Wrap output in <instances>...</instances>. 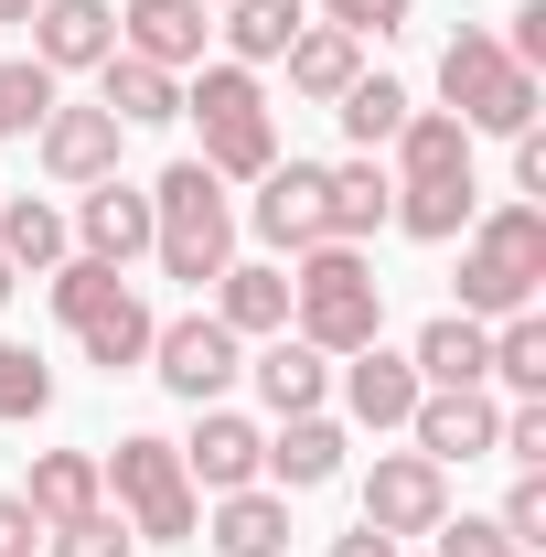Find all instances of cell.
<instances>
[{
  "mask_svg": "<svg viewBox=\"0 0 546 557\" xmlns=\"http://www.w3.org/2000/svg\"><path fill=\"white\" fill-rule=\"evenodd\" d=\"M289 333L322 344L333 364L386 333V278L364 269V247H333V236H322V247L289 258Z\"/></svg>",
  "mask_w": 546,
  "mask_h": 557,
  "instance_id": "7a4b0ae2",
  "label": "cell"
},
{
  "mask_svg": "<svg viewBox=\"0 0 546 557\" xmlns=\"http://www.w3.org/2000/svg\"><path fill=\"white\" fill-rule=\"evenodd\" d=\"M408 364H418V386H482V375H493V322L439 311V322L408 344Z\"/></svg>",
  "mask_w": 546,
  "mask_h": 557,
  "instance_id": "484cf974",
  "label": "cell"
},
{
  "mask_svg": "<svg viewBox=\"0 0 546 557\" xmlns=\"http://www.w3.org/2000/svg\"><path fill=\"white\" fill-rule=\"evenodd\" d=\"M44 108H54V75L33 65V54H11V65H0V139H33Z\"/></svg>",
  "mask_w": 546,
  "mask_h": 557,
  "instance_id": "d6a6232c",
  "label": "cell"
},
{
  "mask_svg": "<svg viewBox=\"0 0 546 557\" xmlns=\"http://www.w3.org/2000/svg\"><path fill=\"white\" fill-rule=\"evenodd\" d=\"M0 557H44V515L22 493H0Z\"/></svg>",
  "mask_w": 546,
  "mask_h": 557,
  "instance_id": "f35d334b",
  "label": "cell"
},
{
  "mask_svg": "<svg viewBox=\"0 0 546 557\" xmlns=\"http://www.w3.org/2000/svg\"><path fill=\"white\" fill-rule=\"evenodd\" d=\"M22 504L44 515V536H54V525H75V515H97V504H108L97 450H33V483H22Z\"/></svg>",
  "mask_w": 546,
  "mask_h": 557,
  "instance_id": "d4e9b609",
  "label": "cell"
},
{
  "mask_svg": "<svg viewBox=\"0 0 546 557\" xmlns=\"http://www.w3.org/2000/svg\"><path fill=\"white\" fill-rule=\"evenodd\" d=\"M322 205H333V247H364L386 214H397V183H386V161L375 150H353V161H322Z\"/></svg>",
  "mask_w": 546,
  "mask_h": 557,
  "instance_id": "cb8c5ba5",
  "label": "cell"
},
{
  "mask_svg": "<svg viewBox=\"0 0 546 557\" xmlns=\"http://www.w3.org/2000/svg\"><path fill=\"white\" fill-rule=\"evenodd\" d=\"M183 450V472H194V493H247L258 483V450H269V429L236 408H194V440H172Z\"/></svg>",
  "mask_w": 546,
  "mask_h": 557,
  "instance_id": "2e32d148",
  "label": "cell"
},
{
  "mask_svg": "<svg viewBox=\"0 0 546 557\" xmlns=\"http://www.w3.org/2000/svg\"><path fill=\"white\" fill-rule=\"evenodd\" d=\"M333 183H322V161H269L258 172V205H247V225H258V247H269L278 269L300 258V247H322L333 236V205H322Z\"/></svg>",
  "mask_w": 546,
  "mask_h": 557,
  "instance_id": "30bf717a",
  "label": "cell"
},
{
  "mask_svg": "<svg viewBox=\"0 0 546 557\" xmlns=\"http://www.w3.org/2000/svg\"><path fill=\"white\" fill-rule=\"evenodd\" d=\"M204 11H225V0H204Z\"/></svg>",
  "mask_w": 546,
  "mask_h": 557,
  "instance_id": "ee69618b",
  "label": "cell"
},
{
  "mask_svg": "<svg viewBox=\"0 0 546 557\" xmlns=\"http://www.w3.org/2000/svg\"><path fill=\"white\" fill-rule=\"evenodd\" d=\"M333 557H397V536H375V525H353V536H333Z\"/></svg>",
  "mask_w": 546,
  "mask_h": 557,
  "instance_id": "60d3db41",
  "label": "cell"
},
{
  "mask_svg": "<svg viewBox=\"0 0 546 557\" xmlns=\"http://www.w3.org/2000/svg\"><path fill=\"white\" fill-rule=\"evenodd\" d=\"M214 322H225L236 344L289 333V269H278V258H225V278H214Z\"/></svg>",
  "mask_w": 546,
  "mask_h": 557,
  "instance_id": "44dd1931",
  "label": "cell"
},
{
  "mask_svg": "<svg viewBox=\"0 0 546 557\" xmlns=\"http://www.w3.org/2000/svg\"><path fill=\"white\" fill-rule=\"evenodd\" d=\"M322 22L353 33V44H386V33H408V22H418V0H322Z\"/></svg>",
  "mask_w": 546,
  "mask_h": 557,
  "instance_id": "e575fe53",
  "label": "cell"
},
{
  "mask_svg": "<svg viewBox=\"0 0 546 557\" xmlns=\"http://www.w3.org/2000/svg\"><path fill=\"white\" fill-rule=\"evenodd\" d=\"M493 450H504L514 472H546V397H514V408H504V440H493Z\"/></svg>",
  "mask_w": 546,
  "mask_h": 557,
  "instance_id": "8d00e7d4",
  "label": "cell"
},
{
  "mask_svg": "<svg viewBox=\"0 0 546 557\" xmlns=\"http://www.w3.org/2000/svg\"><path fill=\"white\" fill-rule=\"evenodd\" d=\"M429 536H439V557H536V547H514L493 515H439Z\"/></svg>",
  "mask_w": 546,
  "mask_h": 557,
  "instance_id": "d590c367",
  "label": "cell"
},
{
  "mask_svg": "<svg viewBox=\"0 0 546 557\" xmlns=\"http://www.w3.org/2000/svg\"><path fill=\"white\" fill-rule=\"evenodd\" d=\"M97 108H108L119 129H172V119H183V75L139 65V54H108V65H97Z\"/></svg>",
  "mask_w": 546,
  "mask_h": 557,
  "instance_id": "603a6c76",
  "label": "cell"
},
{
  "mask_svg": "<svg viewBox=\"0 0 546 557\" xmlns=\"http://www.w3.org/2000/svg\"><path fill=\"white\" fill-rule=\"evenodd\" d=\"M397 150V214L386 225H408L418 247H450L461 225H472V205H482V183H472V129L450 119V108H408V129L386 139Z\"/></svg>",
  "mask_w": 546,
  "mask_h": 557,
  "instance_id": "6da1fadb",
  "label": "cell"
},
{
  "mask_svg": "<svg viewBox=\"0 0 546 557\" xmlns=\"http://www.w3.org/2000/svg\"><path fill=\"white\" fill-rule=\"evenodd\" d=\"M108 54H119V11H108V0H33V65L44 75H97L108 65Z\"/></svg>",
  "mask_w": 546,
  "mask_h": 557,
  "instance_id": "e0dca14e",
  "label": "cell"
},
{
  "mask_svg": "<svg viewBox=\"0 0 546 557\" xmlns=\"http://www.w3.org/2000/svg\"><path fill=\"white\" fill-rule=\"evenodd\" d=\"M439 515H450V472L418 461V450H375V472H364V525H375V536H429Z\"/></svg>",
  "mask_w": 546,
  "mask_h": 557,
  "instance_id": "7c38bea8",
  "label": "cell"
},
{
  "mask_svg": "<svg viewBox=\"0 0 546 557\" xmlns=\"http://www.w3.org/2000/svg\"><path fill=\"white\" fill-rule=\"evenodd\" d=\"M75 258H97V269H129V258H150V183H86V205H75Z\"/></svg>",
  "mask_w": 546,
  "mask_h": 557,
  "instance_id": "5bb4252c",
  "label": "cell"
},
{
  "mask_svg": "<svg viewBox=\"0 0 546 557\" xmlns=\"http://www.w3.org/2000/svg\"><path fill=\"white\" fill-rule=\"evenodd\" d=\"M439 97L472 139H514L536 129V75L504 54V33H450L439 44Z\"/></svg>",
  "mask_w": 546,
  "mask_h": 557,
  "instance_id": "ba28073f",
  "label": "cell"
},
{
  "mask_svg": "<svg viewBox=\"0 0 546 557\" xmlns=\"http://www.w3.org/2000/svg\"><path fill=\"white\" fill-rule=\"evenodd\" d=\"M194 547H214V557H289V493H269V483L214 493V515L194 525Z\"/></svg>",
  "mask_w": 546,
  "mask_h": 557,
  "instance_id": "d6986e66",
  "label": "cell"
},
{
  "mask_svg": "<svg viewBox=\"0 0 546 557\" xmlns=\"http://www.w3.org/2000/svg\"><path fill=\"white\" fill-rule=\"evenodd\" d=\"M97 472H108V493H119L129 536H150V547H194V525H204V493H194V472H183V450H172V440L129 429V440H119Z\"/></svg>",
  "mask_w": 546,
  "mask_h": 557,
  "instance_id": "52a82bcc",
  "label": "cell"
},
{
  "mask_svg": "<svg viewBox=\"0 0 546 557\" xmlns=\"http://www.w3.org/2000/svg\"><path fill=\"white\" fill-rule=\"evenodd\" d=\"M546 289V214L536 205H493L461 225V311L504 322V311H536Z\"/></svg>",
  "mask_w": 546,
  "mask_h": 557,
  "instance_id": "277c9868",
  "label": "cell"
},
{
  "mask_svg": "<svg viewBox=\"0 0 546 557\" xmlns=\"http://www.w3.org/2000/svg\"><path fill=\"white\" fill-rule=\"evenodd\" d=\"M204 33H214L204 0H119V54H139V65H161V75L204 65Z\"/></svg>",
  "mask_w": 546,
  "mask_h": 557,
  "instance_id": "9a60e30c",
  "label": "cell"
},
{
  "mask_svg": "<svg viewBox=\"0 0 546 557\" xmlns=\"http://www.w3.org/2000/svg\"><path fill=\"white\" fill-rule=\"evenodd\" d=\"M0 22H33V0H0Z\"/></svg>",
  "mask_w": 546,
  "mask_h": 557,
  "instance_id": "b9f144b4",
  "label": "cell"
},
{
  "mask_svg": "<svg viewBox=\"0 0 546 557\" xmlns=\"http://www.w3.org/2000/svg\"><path fill=\"white\" fill-rule=\"evenodd\" d=\"M300 22H311L300 0H225V65H247V75L278 65L300 44Z\"/></svg>",
  "mask_w": 546,
  "mask_h": 557,
  "instance_id": "83f0119b",
  "label": "cell"
},
{
  "mask_svg": "<svg viewBox=\"0 0 546 557\" xmlns=\"http://www.w3.org/2000/svg\"><path fill=\"white\" fill-rule=\"evenodd\" d=\"M0 258H11V269L22 278H54L75 258V236H65V214L44 205V194H11V205H0Z\"/></svg>",
  "mask_w": 546,
  "mask_h": 557,
  "instance_id": "4316f807",
  "label": "cell"
},
{
  "mask_svg": "<svg viewBox=\"0 0 546 557\" xmlns=\"http://www.w3.org/2000/svg\"><path fill=\"white\" fill-rule=\"evenodd\" d=\"M54 322L86 344L97 375H139V364H150V333H161L150 300L129 289V269H97V258H65V269H54Z\"/></svg>",
  "mask_w": 546,
  "mask_h": 557,
  "instance_id": "5b68a950",
  "label": "cell"
},
{
  "mask_svg": "<svg viewBox=\"0 0 546 557\" xmlns=\"http://www.w3.org/2000/svg\"><path fill=\"white\" fill-rule=\"evenodd\" d=\"M278 65H289V86H300V97H322V108H333L343 86L364 75V44H353V33H333V22H300V44H289Z\"/></svg>",
  "mask_w": 546,
  "mask_h": 557,
  "instance_id": "f1b7e54d",
  "label": "cell"
},
{
  "mask_svg": "<svg viewBox=\"0 0 546 557\" xmlns=\"http://www.w3.org/2000/svg\"><path fill=\"white\" fill-rule=\"evenodd\" d=\"M139 536H129V515L119 504H97V515H75V525H54L44 536V557H129Z\"/></svg>",
  "mask_w": 546,
  "mask_h": 557,
  "instance_id": "836d02e7",
  "label": "cell"
},
{
  "mask_svg": "<svg viewBox=\"0 0 546 557\" xmlns=\"http://www.w3.org/2000/svg\"><path fill=\"white\" fill-rule=\"evenodd\" d=\"M418 397H429V386H418L408 354H386V344L343 354V418H353V429H408Z\"/></svg>",
  "mask_w": 546,
  "mask_h": 557,
  "instance_id": "ffe728a7",
  "label": "cell"
},
{
  "mask_svg": "<svg viewBox=\"0 0 546 557\" xmlns=\"http://www.w3.org/2000/svg\"><path fill=\"white\" fill-rule=\"evenodd\" d=\"M408 86H397V75H353V86H343L333 97V119H343V139H353V150H386V139L408 129Z\"/></svg>",
  "mask_w": 546,
  "mask_h": 557,
  "instance_id": "f546056e",
  "label": "cell"
},
{
  "mask_svg": "<svg viewBox=\"0 0 546 557\" xmlns=\"http://www.w3.org/2000/svg\"><path fill=\"white\" fill-rule=\"evenodd\" d=\"M119 150H129V129H119L108 108H65V97H54V108H44V129H33V161H44L65 194L108 183V172H119Z\"/></svg>",
  "mask_w": 546,
  "mask_h": 557,
  "instance_id": "4fadbf2b",
  "label": "cell"
},
{
  "mask_svg": "<svg viewBox=\"0 0 546 557\" xmlns=\"http://www.w3.org/2000/svg\"><path fill=\"white\" fill-rule=\"evenodd\" d=\"M247 386L269 397V418H300V408H322V397H333V354L300 344V333H269L258 364H247Z\"/></svg>",
  "mask_w": 546,
  "mask_h": 557,
  "instance_id": "7402d4cb",
  "label": "cell"
},
{
  "mask_svg": "<svg viewBox=\"0 0 546 557\" xmlns=\"http://www.w3.org/2000/svg\"><path fill=\"white\" fill-rule=\"evenodd\" d=\"M333 472H343V418L333 408L278 418V440L258 450V483H269V493H322Z\"/></svg>",
  "mask_w": 546,
  "mask_h": 557,
  "instance_id": "ac0fdd59",
  "label": "cell"
},
{
  "mask_svg": "<svg viewBox=\"0 0 546 557\" xmlns=\"http://www.w3.org/2000/svg\"><path fill=\"white\" fill-rule=\"evenodd\" d=\"M183 119L204 129L194 161H204L214 183H258V172L278 161V119H269V97H258L247 65H204L194 86H183Z\"/></svg>",
  "mask_w": 546,
  "mask_h": 557,
  "instance_id": "8992f818",
  "label": "cell"
},
{
  "mask_svg": "<svg viewBox=\"0 0 546 557\" xmlns=\"http://www.w3.org/2000/svg\"><path fill=\"white\" fill-rule=\"evenodd\" d=\"M11 289H22V269H11V258H0V300H11Z\"/></svg>",
  "mask_w": 546,
  "mask_h": 557,
  "instance_id": "7bdbcfd3",
  "label": "cell"
},
{
  "mask_svg": "<svg viewBox=\"0 0 546 557\" xmlns=\"http://www.w3.org/2000/svg\"><path fill=\"white\" fill-rule=\"evenodd\" d=\"M514 547H546V472H514V493H504V515H493Z\"/></svg>",
  "mask_w": 546,
  "mask_h": 557,
  "instance_id": "74e56055",
  "label": "cell"
},
{
  "mask_svg": "<svg viewBox=\"0 0 546 557\" xmlns=\"http://www.w3.org/2000/svg\"><path fill=\"white\" fill-rule=\"evenodd\" d=\"M514 194H546V139L514 129Z\"/></svg>",
  "mask_w": 546,
  "mask_h": 557,
  "instance_id": "ab89813d",
  "label": "cell"
},
{
  "mask_svg": "<svg viewBox=\"0 0 546 557\" xmlns=\"http://www.w3.org/2000/svg\"><path fill=\"white\" fill-rule=\"evenodd\" d=\"M408 440H418V461H493V440H504V408H493V386H429L408 408Z\"/></svg>",
  "mask_w": 546,
  "mask_h": 557,
  "instance_id": "8fae6325",
  "label": "cell"
},
{
  "mask_svg": "<svg viewBox=\"0 0 546 557\" xmlns=\"http://www.w3.org/2000/svg\"><path fill=\"white\" fill-rule=\"evenodd\" d=\"M150 258H161V278H194V289L225 278V258H236V205H225V183H214L204 161H172L150 183Z\"/></svg>",
  "mask_w": 546,
  "mask_h": 557,
  "instance_id": "3957f363",
  "label": "cell"
},
{
  "mask_svg": "<svg viewBox=\"0 0 546 557\" xmlns=\"http://www.w3.org/2000/svg\"><path fill=\"white\" fill-rule=\"evenodd\" d=\"M150 375H161L183 408H225V386L247 375V344H236L214 311H183V322L150 333Z\"/></svg>",
  "mask_w": 546,
  "mask_h": 557,
  "instance_id": "9c48e42d",
  "label": "cell"
},
{
  "mask_svg": "<svg viewBox=\"0 0 546 557\" xmlns=\"http://www.w3.org/2000/svg\"><path fill=\"white\" fill-rule=\"evenodd\" d=\"M482 386L546 397V322H536V311H504V322H493V375H482Z\"/></svg>",
  "mask_w": 546,
  "mask_h": 557,
  "instance_id": "4dcf8cb0",
  "label": "cell"
},
{
  "mask_svg": "<svg viewBox=\"0 0 546 557\" xmlns=\"http://www.w3.org/2000/svg\"><path fill=\"white\" fill-rule=\"evenodd\" d=\"M44 408H54V364H44L33 344H11V333H0V418H22V429H33Z\"/></svg>",
  "mask_w": 546,
  "mask_h": 557,
  "instance_id": "1f68e13d",
  "label": "cell"
}]
</instances>
